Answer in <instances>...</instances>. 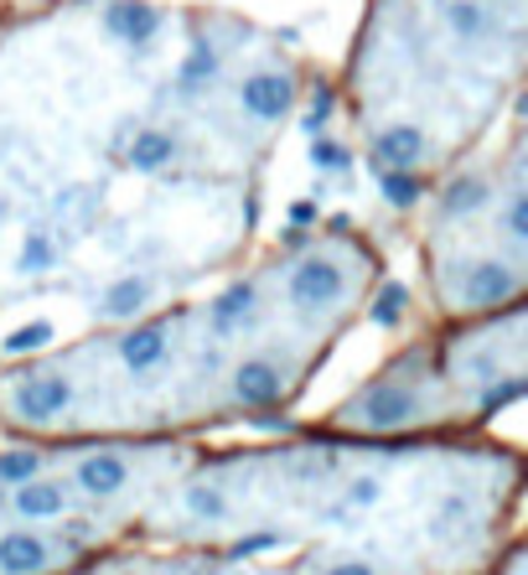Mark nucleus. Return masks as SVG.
Listing matches in <instances>:
<instances>
[{
	"instance_id": "f257e3e1",
	"label": "nucleus",
	"mask_w": 528,
	"mask_h": 575,
	"mask_svg": "<svg viewBox=\"0 0 528 575\" xmlns=\"http://www.w3.org/2000/svg\"><path fill=\"white\" fill-rule=\"evenodd\" d=\"M425 358H399L393 368H383L373 384H362L358 394H348L337 405L332 425L337 430H352V436H393V430H420L430 425V384H420Z\"/></svg>"
},
{
	"instance_id": "f03ea898",
	"label": "nucleus",
	"mask_w": 528,
	"mask_h": 575,
	"mask_svg": "<svg viewBox=\"0 0 528 575\" xmlns=\"http://www.w3.org/2000/svg\"><path fill=\"white\" fill-rule=\"evenodd\" d=\"M436 296L440 306H456V317H482L518 306L524 296V265L502 255H446L436 259Z\"/></svg>"
},
{
	"instance_id": "7ed1b4c3",
	"label": "nucleus",
	"mask_w": 528,
	"mask_h": 575,
	"mask_svg": "<svg viewBox=\"0 0 528 575\" xmlns=\"http://www.w3.org/2000/svg\"><path fill=\"white\" fill-rule=\"evenodd\" d=\"M0 405H6V420L21 425V430H52V425H62L73 415L78 384L73 374H62L52 364H31V368H16L6 379Z\"/></svg>"
},
{
	"instance_id": "20e7f679",
	"label": "nucleus",
	"mask_w": 528,
	"mask_h": 575,
	"mask_svg": "<svg viewBox=\"0 0 528 575\" xmlns=\"http://www.w3.org/2000/svg\"><path fill=\"white\" fill-rule=\"evenodd\" d=\"M280 296H286V311L296 321H321L327 311H337V306L348 301V270H342V259L337 255L311 249V255L286 265Z\"/></svg>"
},
{
	"instance_id": "39448f33",
	"label": "nucleus",
	"mask_w": 528,
	"mask_h": 575,
	"mask_svg": "<svg viewBox=\"0 0 528 575\" xmlns=\"http://www.w3.org/2000/svg\"><path fill=\"white\" fill-rule=\"evenodd\" d=\"M62 483L73 487L78 503H114L124 487L136 483V462L120 446H83V452L68 462Z\"/></svg>"
},
{
	"instance_id": "423d86ee",
	"label": "nucleus",
	"mask_w": 528,
	"mask_h": 575,
	"mask_svg": "<svg viewBox=\"0 0 528 575\" xmlns=\"http://www.w3.org/2000/svg\"><path fill=\"white\" fill-rule=\"evenodd\" d=\"M290 389H296V379L275 353H249L228 368V399L239 409H275L290 399Z\"/></svg>"
},
{
	"instance_id": "0eeeda50",
	"label": "nucleus",
	"mask_w": 528,
	"mask_h": 575,
	"mask_svg": "<svg viewBox=\"0 0 528 575\" xmlns=\"http://www.w3.org/2000/svg\"><path fill=\"white\" fill-rule=\"evenodd\" d=\"M270 306H265V290L259 280H233V286L208 306V337L212 343H249V337L265 327Z\"/></svg>"
},
{
	"instance_id": "6e6552de",
	"label": "nucleus",
	"mask_w": 528,
	"mask_h": 575,
	"mask_svg": "<svg viewBox=\"0 0 528 575\" xmlns=\"http://www.w3.org/2000/svg\"><path fill=\"white\" fill-rule=\"evenodd\" d=\"M6 508H11L27 529H47V524H62V518L78 508L73 487L62 483V472H42V477H27L6 493Z\"/></svg>"
},
{
	"instance_id": "1a4fd4ad",
	"label": "nucleus",
	"mask_w": 528,
	"mask_h": 575,
	"mask_svg": "<svg viewBox=\"0 0 528 575\" xmlns=\"http://www.w3.org/2000/svg\"><path fill=\"white\" fill-rule=\"evenodd\" d=\"M114 358H120V368L130 374V379H151V374H161V368L177 358V353H171V321H156V317L130 321V327L114 337Z\"/></svg>"
},
{
	"instance_id": "9d476101",
	"label": "nucleus",
	"mask_w": 528,
	"mask_h": 575,
	"mask_svg": "<svg viewBox=\"0 0 528 575\" xmlns=\"http://www.w3.org/2000/svg\"><path fill=\"white\" fill-rule=\"evenodd\" d=\"M296 105V78L280 68H259L239 83V115L255 125H280Z\"/></svg>"
},
{
	"instance_id": "9b49d317",
	"label": "nucleus",
	"mask_w": 528,
	"mask_h": 575,
	"mask_svg": "<svg viewBox=\"0 0 528 575\" xmlns=\"http://www.w3.org/2000/svg\"><path fill=\"white\" fill-rule=\"evenodd\" d=\"M492 202H498V177H492L487 167L461 171V177H451V182L436 192L440 224H467V218H482V212H492Z\"/></svg>"
},
{
	"instance_id": "f8f14e48",
	"label": "nucleus",
	"mask_w": 528,
	"mask_h": 575,
	"mask_svg": "<svg viewBox=\"0 0 528 575\" xmlns=\"http://www.w3.org/2000/svg\"><path fill=\"white\" fill-rule=\"evenodd\" d=\"M58 555L62 549L42 529H27V524L0 529V575H52L62 565Z\"/></svg>"
},
{
	"instance_id": "ddd939ff",
	"label": "nucleus",
	"mask_w": 528,
	"mask_h": 575,
	"mask_svg": "<svg viewBox=\"0 0 528 575\" xmlns=\"http://www.w3.org/2000/svg\"><path fill=\"white\" fill-rule=\"evenodd\" d=\"M156 301V280L151 275H120L109 280L104 296H99V317L104 321H140Z\"/></svg>"
},
{
	"instance_id": "4468645a",
	"label": "nucleus",
	"mask_w": 528,
	"mask_h": 575,
	"mask_svg": "<svg viewBox=\"0 0 528 575\" xmlns=\"http://www.w3.org/2000/svg\"><path fill=\"white\" fill-rule=\"evenodd\" d=\"M104 31L124 47H146V42H156V31H161V11L146 6V0H114L104 11Z\"/></svg>"
},
{
	"instance_id": "2eb2a0df",
	"label": "nucleus",
	"mask_w": 528,
	"mask_h": 575,
	"mask_svg": "<svg viewBox=\"0 0 528 575\" xmlns=\"http://www.w3.org/2000/svg\"><path fill=\"white\" fill-rule=\"evenodd\" d=\"M440 21H446V31H451L456 42H492V37H502L498 16L487 11L482 0H446Z\"/></svg>"
},
{
	"instance_id": "dca6fc26",
	"label": "nucleus",
	"mask_w": 528,
	"mask_h": 575,
	"mask_svg": "<svg viewBox=\"0 0 528 575\" xmlns=\"http://www.w3.org/2000/svg\"><path fill=\"white\" fill-rule=\"evenodd\" d=\"M373 156L383 171H415L425 161V136L415 125H389V130H378Z\"/></svg>"
},
{
	"instance_id": "f3484780",
	"label": "nucleus",
	"mask_w": 528,
	"mask_h": 575,
	"mask_svg": "<svg viewBox=\"0 0 528 575\" xmlns=\"http://www.w3.org/2000/svg\"><path fill=\"white\" fill-rule=\"evenodd\" d=\"M181 514L202 518V524H218V518H233V498H228L223 483H212V477H192V483L181 487Z\"/></svg>"
},
{
	"instance_id": "a211bd4d",
	"label": "nucleus",
	"mask_w": 528,
	"mask_h": 575,
	"mask_svg": "<svg viewBox=\"0 0 528 575\" xmlns=\"http://www.w3.org/2000/svg\"><path fill=\"white\" fill-rule=\"evenodd\" d=\"M124 161L136 171H167L171 161H177V140L167 136V130H136V140H130V151H124Z\"/></svg>"
},
{
	"instance_id": "6ab92c4d",
	"label": "nucleus",
	"mask_w": 528,
	"mask_h": 575,
	"mask_svg": "<svg viewBox=\"0 0 528 575\" xmlns=\"http://www.w3.org/2000/svg\"><path fill=\"white\" fill-rule=\"evenodd\" d=\"M47 472V456L37 446H11V452H0V493H11L16 483H27V477H42Z\"/></svg>"
},
{
	"instance_id": "aec40b11",
	"label": "nucleus",
	"mask_w": 528,
	"mask_h": 575,
	"mask_svg": "<svg viewBox=\"0 0 528 575\" xmlns=\"http://www.w3.org/2000/svg\"><path fill=\"white\" fill-rule=\"evenodd\" d=\"M58 265V244H52V234L47 228H31L27 244H21V255H16V270L21 275H42Z\"/></svg>"
},
{
	"instance_id": "412c9836",
	"label": "nucleus",
	"mask_w": 528,
	"mask_h": 575,
	"mask_svg": "<svg viewBox=\"0 0 528 575\" xmlns=\"http://www.w3.org/2000/svg\"><path fill=\"white\" fill-rule=\"evenodd\" d=\"M58 343V327L52 321H27V327H16L6 343H0V353H11V358H27V353H42Z\"/></svg>"
},
{
	"instance_id": "4be33fe9",
	"label": "nucleus",
	"mask_w": 528,
	"mask_h": 575,
	"mask_svg": "<svg viewBox=\"0 0 528 575\" xmlns=\"http://www.w3.org/2000/svg\"><path fill=\"white\" fill-rule=\"evenodd\" d=\"M212 78H218V52H212V42H197L181 62V89H202Z\"/></svg>"
},
{
	"instance_id": "5701e85b",
	"label": "nucleus",
	"mask_w": 528,
	"mask_h": 575,
	"mask_svg": "<svg viewBox=\"0 0 528 575\" xmlns=\"http://www.w3.org/2000/svg\"><path fill=\"white\" fill-rule=\"evenodd\" d=\"M405 311H409V290L399 286V280H389L368 317H373V327H399V321H405Z\"/></svg>"
},
{
	"instance_id": "b1692460",
	"label": "nucleus",
	"mask_w": 528,
	"mask_h": 575,
	"mask_svg": "<svg viewBox=\"0 0 528 575\" xmlns=\"http://www.w3.org/2000/svg\"><path fill=\"white\" fill-rule=\"evenodd\" d=\"M425 197V182L415 177V171H383V202H393V208H415Z\"/></svg>"
},
{
	"instance_id": "393cba45",
	"label": "nucleus",
	"mask_w": 528,
	"mask_h": 575,
	"mask_svg": "<svg viewBox=\"0 0 528 575\" xmlns=\"http://www.w3.org/2000/svg\"><path fill=\"white\" fill-rule=\"evenodd\" d=\"M378 493H383V477L358 472V477L348 483V493H342V508H368V503H378Z\"/></svg>"
},
{
	"instance_id": "a878e982",
	"label": "nucleus",
	"mask_w": 528,
	"mask_h": 575,
	"mask_svg": "<svg viewBox=\"0 0 528 575\" xmlns=\"http://www.w3.org/2000/svg\"><path fill=\"white\" fill-rule=\"evenodd\" d=\"M311 167H348V156L337 151V140H317L311 146Z\"/></svg>"
},
{
	"instance_id": "bb28decb",
	"label": "nucleus",
	"mask_w": 528,
	"mask_h": 575,
	"mask_svg": "<svg viewBox=\"0 0 528 575\" xmlns=\"http://www.w3.org/2000/svg\"><path fill=\"white\" fill-rule=\"evenodd\" d=\"M321 575H373V565L362 561V555H342V561H332Z\"/></svg>"
},
{
	"instance_id": "cd10ccee",
	"label": "nucleus",
	"mask_w": 528,
	"mask_h": 575,
	"mask_svg": "<svg viewBox=\"0 0 528 575\" xmlns=\"http://www.w3.org/2000/svg\"><path fill=\"white\" fill-rule=\"evenodd\" d=\"M482 6H514V0H482Z\"/></svg>"
}]
</instances>
